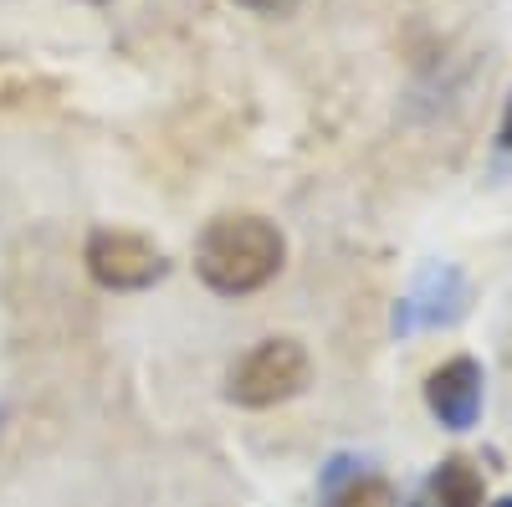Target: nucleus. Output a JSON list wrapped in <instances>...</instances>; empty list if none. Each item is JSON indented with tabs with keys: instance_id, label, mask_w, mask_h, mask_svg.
<instances>
[{
	"instance_id": "8",
	"label": "nucleus",
	"mask_w": 512,
	"mask_h": 507,
	"mask_svg": "<svg viewBox=\"0 0 512 507\" xmlns=\"http://www.w3.org/2000/svg\"><path fill=\"white\" fill-rule=\"evenodd\" d=\"M236 6H246V11H256V16H287V11L303 6V0H236Z\"/></svg>"
},
{
	"instance_id": "2",
	"label": "nucleus",
	"mask_w": 512,
	"mask_h": 507,
	"mask_svg": "<svg viewBox=\"0 0 512 507\" xmlns=\"http://www.w3.org/2000/svg\"><path fill=\"white\" fill-rule=\"evenodd\" d=\"M308 374H313V364L297 338H262V344H251L231 364L226 395L241 410H272V405H287L292 395H303Z\"/></svg>"
},
{
	"instance_id": "11",
	"label": "nucleus",
	"mask_w": 512,
	"mask_h": 507,
	"mask_svg": "<svg viewBox=\"0 0 512 507\" xmlns=\"http://www.w3.org/2000/svg\"><path fill=\"white\" fill-rule=\"evenodd\" d=\"M0 426H6V410H0Z\"/></svg>"
},
{
	"instance_id": "5",
	"label": "nucleus",
	"mask_w": 512,
	"mask_h": 507,
	"mask_svg": "<svg viewBox=\"0 0 512 507\" xmlns=\"http://www.w3.org/2000/svg\"><path fill=\"white\" fill-rule=\"evenodd\" d=\"M466 277L451 267V262H441V267H431V272H420V282H415V292L395 308V333H415V328H446V323H456L461 313H466Z\"/></svg>"
},
{
	"instance_id": "7",
	"label": "nucleus",
	"mask_w": 512,
	"mask_h": 507,
	"mask_svg": "<svg viewBox=\"0 0 512 507\" xmlns=\"http://www.w3.org/2000/svg\"><path fill=\"white\" fill-rule=\"evenodd\" d=\"M410 507H482V472L466 456H446L441 467L420 482Z\"/></svg>"
},
{
	"instance_id": "4",
	"label": "nucleus",
	"mask_w": 512,
	"mask_h": 507,
	"mask_svg": "<svg viewBox=\"0 0 512 507\" xmlns=\"http://www.w3.org/2000/svg\"><path fill=\"white\" fill-rule=\"evenodd\" d=\"M425 405L446 431H472L482 415V364L456 354L441 369H431L425 374Z\"/></svg>"
},
{
	"instance_id": "1",
	"label": "nucleus",
	"mask_w": 512,
	"mask_h": 507,
	"mask_svg": "<svg viewBox=\"0 0 512 507\" xmlns=\"http://www.w3.org/2000/svg\"><path fill=\"white\" fill-rule=\"evenodd\" d=\"M287 262V241L267 216H216L195 241V272L221 298H251L262 292Z\"/></svg>"
},
{
	"instance_id": "3",
	"label": "nucleus",
	"mask_w": 512,
	"mask_h": 507,
	"mask_svg": "<svg viewBox=\"0 0 512 507\" xmlns=\"http://www.w3.org/2000/svg\"><path fill=\"white\" fill-rule=\"evenodd\" d=\"M82 267L88 277L108 292H144L169 272V257L139 231H123V226H98L82 246Z\"/></svg>"
},
{
	"instance_id": "10",
	"label": "nucleus",
	"mask_w": 512,
	"mask_h": 507,
	"mask_svg": "<svg viewBox=\"0 0 512 507\" xmlns=\"http://www.w3.org/2000/svg\"><path fill=\"white\" fill-rule=\"evenodd\" d=\"M492 507H512V497H502V502H492Z\"/></svg>"
},
{
	"instance_id": "6",
	"label": "nucleus",
	"mask_w": 512,
	"mask_h": 507,
	"mask_svg": "<svg viewBox=\"0 0 512 507\" xmlns=\"http://www.w3.org/2000/svg\"><path fill=\"white\" fill-rule=\"evenodd\" d=\"M318 492H323V507H400L390 477L374 472L369 461H354V456H333L323 467Z\"/></svg>"
},
{
	"instance_id": "9",
	"label": "nucleus",
	"mask_w": 512,
	"mask_h": 507,
	"mask_svg": "<svg viewBox=\"0 0 512 507\" xmlns=\"http://www.w3.org/2000/svg\"><path fill=\"white\" fill-rule=\"evenodd\" d=\"M497 144L512 149V98H507V113H502V129H497Z\"/></svg>"
}]
</instances>
